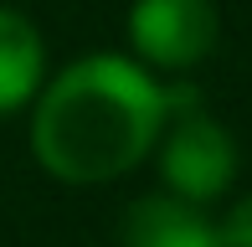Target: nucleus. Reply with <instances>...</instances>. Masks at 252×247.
I'll list each match as a JSON object with an SVG mask.
<instances>
[{
  "mask_svg": "<svg viewBox=\"0 0 252 247\" xmlns=\"http://www.w3.org/2000/svg\"><path fill=\"white\" fill-rule=\"evenodd\" d=\"M170 119V88L129 57H83L36 93L31 150L67 185L119 181L155 150Z\"/></svg>",
  "mask_w": 252,
  "mask_h": 247,
  "instance_id": "obj_1",
  "label": "nucleus"
},
{
  "mask_svg": "<svg viewBox=\"0 0 252 247\" xmlns=\"http://www.w3.org/2000/svg\"><path fill=\"white\" fill-rule=\"evenodd\" d=\"M159 181L186 201H216L237 175V144L211 114H201L196 88H170V119L159 129Z\"/></svg>",
  "mask_w": 252,
  "mask_h": 247,
  "instance_id": "obj_2",
  "label": "nucleus"
},
{
  "mask_svg": "<svg viewBox=\"0 0 252 247\" xmlns=\"http://www.w3.org/2000/svg\"><path fill=\"white\" fill-rule=\"evenodd\" d=\"M221 36L216 0H134L129 41L159 72H190L211 57Z\"/></svg>",
  "mask_w": 252,
  "mask_h": 247,
  "instance_id": "obj_3",
  "label": "nucleus"
},
{
  "mask_svg": "<svg viewBox=\"0 0 252 247\" xmlns=\"http://www.w3.org/2000/svg\"><path fill=\"white\" fill-rule=\"evenodd\" d=\"M124 247H226V242L221 221L206 216L201 201L159 190L124 211Z\"/></svg>",
  "mask_w": 252,
  "mask_h": 247,
  "instance_id": "obj_4",
  "label": "nucleus"
},
{
  "mask_svg": "<svg viewBox=\"0 0 252 247\" xmlns=\"http://www.w3.org/2000/svg\"><path fill=\"white\" fill-rule=\"evenodd\" d=\"M41 77H47L41 31L31 26L21 10L0 5V114L31 103V98L41 93Z\"/></svg>",
  "mask_w": 252,
  "mask_h": 247,
  "instance_id": "obj_5",
  "label": "nucleus"
},
{
  "mask_svg": "<svg viewBox=\"0 0 252 247\" xmlns=\"http://www.w3.org/2000/svg\"><path fill=\"white\" fill-rule=\"evenodd\" d=\"M221 242L226 247H252V196H242L221 216Z\"/></svg>",
  "mask_w": 252,
  "mask_h": 247,
  "instance_id": "obj_6",
  "label": "nucleus"
}]
</instances>
